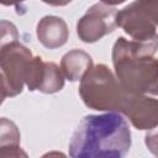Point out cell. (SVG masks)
<instances>
[{
    "label": "cell",
    "instance_id": "6da1fadb",
    "mask_svg": "<svg viewBox=\"0 0 158 158\" xmlns=\"http://www.w3.org/2000/svg\"><path fill=\"white\" fill-rule=\"evenodd\" d=\"M131 130L117 111L81 118L69 142L73 158H121L131 148Z\"/></svg>",
    "mask_w": 158,
    "mask_h": 158
},
{
    "label": "cell",
    "instance_id": "7a4b0ae2",
    "mask_svg": "<svg viewBox=\"0 0 158 158\" xmlns=\"http://www.w3.org/2000/svg\"><path fill=\"white\" fill-rule=\"evenodd\" d=\"M158 36L146 40L118 37L112 47L115 74L126 94L158 95Z\"/></svg>",
    "mask_w": 158,
    "mask_h": 158
},
{
    "label": "cell",
    "instance_id": "3957f363",
    "mask_svg": "<svg viewBox=\"0 0 158 158\" xmlns=\"http://www.w3.org/2000/svg\"><path fill=\"white\" fill-rule=\"evenodd\" d=\"M79 95L89 109L117 112H121L126 98L116 74L105 64L93 65L80 79Z\"/></svg>",
    "mask_w": 158,
    "mask_h": 158
},
{
    "label": "cell",
    "instance_id": "277c9868",
    "mask_svg": "<svg viewBox=\"0 0 158 158\" xmlns=\"http://www.w3.org/2000/svg\"><path fill=\"white\" fill-rule=\"evenodd\" d=\"M32 52L17 40L1 43L0 68L2 100L21 94L33 59Z\"/></svg>",
    "mask_w": 158,
    "mask_h": 158
},
{
    "label": "cell",
    "instance_id": "5b68a950",
    "mask_svg": "<svg viewBox=\"0 0 158 158\" xmlns=\"http://www.w3.org/2000/svg\"><path fill=\"white\" fill-rule=\"evenodd\" d=\"M116 20L132 40H151L158 36V0H136L118 11Z\"/></svg>",
    "mask_w": 158,
    "mask_h": 158
},
{
    "label": "cell",
    "instance_id": "8992f818",
    "mask_svg": "<svg viewBox=\"0 0 158 158\" xmlns=\"http://www.w3.org/2000/svg\"><path fill=\"white\" fill-rule=\"evenodd\" d=\"M117 10L104 2L90 6L77 23V33L85 43H94L111 33L117 26Z\"/></svg>",
    "mask_w": 158,
    "mask_h": 158
},
{
    "label": "cell",
    "instance_id": "52a82bcc",
    "mask_svg": "<svg viewBox=\"0 0 158 158\" xmlns=\"http://www.w3.org/2000/svg\"><path fill=\"white\" fill-rule=\"evenodd\" d=\"M121 112L141 131L158 126V99L144 94H126Z\"/></svg>",
    "mask_w": 158,
    "mask_h": 158
},
{
    "label": "cell",
    "instance_id": "ba28073f",
    "mask_svg": "<svg viewBox=\"0 0 158 158\" xmlns=\"http://www.w3.org/2000/svg\"><path fill=\"white\" fill-rule=\"evenodd\" d=\"M36 33L40 43L48 49H56L64 46L69 37L67 22L62 17L53 15L44 16L38 21Z\"/></svg>",
    "mask_w": 158,
    "mask_h": 158
},
{
    "label": "cell",
    "instance_id": "9c48e42d",
    "mask_svg": "<svg viewBox=\"0 0 158 158\" xmlns=\"http://www.w3.org/2000/svg\"><path fill=\"white\" fill-rule=\"evenodd\" d=\"M93 67V58L83 49H72L67 52L60 60V68L65 79L70 81L80 80Z\"/></svg>",
    "mask_w": 158,
    "mask_h": 158
},
{
    "label": "cell",
    "instance_id": "30bf717a",
    "mask_svg": "<svg viewBox=\"0 0 158 158\" xmlns=\"http://www.w3.org/2000/svg\"><path fill=\"white\" fill-rule=\"evenodd\" d=\"M20 137L17 126L6 117H2L0 122V157H27L20 147Z\"/></svg>",
    "mask_w": 158,
    "mask_h": 158
},
{
    "label": "cell",
    "instance_id": "8fae6325",
    "mask_svg": "<svg viewBox=\"0 0 158 158\" xmlns=\"http://www.w3.org/2000/svg\"><path fill=\"white\" fill-rule=\"evenodd\" d=\"M64 74L62 68L52 62H43L41 73L37 80L36 90L43 94H54L64 86Z\"/></svg>",
    "mask_w": 158,
    "mask_h": 158
},
{
    "label": "cell",
    "instance_id": "7c38bea8",
    "mask_svg": "<svg viewBox=\"0 0 158 158\" xmlns=\"http://www.w3.org/2000/svg\"><path fill=\"white\" fill-rule=\"evenodd\" d=\"M144 143H146L148 151L152 154H154L156 157H158V126L148 130V132L146 133V137H144Z\"/></svg>",
    "mask_w": 158,
    "mask_h": 158
},
{
    "label": "cell",
    "instance_id": "4fadbf2b",
    "mask_svg": "<svg viewBox=\"0 0 158 158\" xmlns=\"http://www.w3.org/2000/svg\"><path fill=\"white\" fill-rule=\"evenodd\" d=\"M19 35L16 27L7 21H1V43H6L9 41L17 40Z\"/></svg>",
    "mask_w": 158,
    "mask_h": 158
},
{
    "label": "cell",
    "instance_id": "5bb4252c",
    "mask_svg": "<svg viewBox=\"0 0 158 158\" xmlns=\"http://www.w3.org/2000/svg\"><path fill=\"white\" fill-rule=\"evenodd\" d=\"M41 1L51 6H65L69 2H72V0H41Z\"/></svg>",
    "mask_w": 158,
    "mask_h": 158
},
{
    "label": "cell",
    "instance_id": "9a60e30c",
    "mask_svg": "<svg viewBox=\"0 0 158 158\" xmlns=\"http://www.w3.org/2000/svg\"><path fill=\"white\" fill-rule=\"evenodd\" d=\"M26 0H0V2L4 6H16V7H19V5H21Z\"/></svg>",
    "mask_w": 158,
    "mask_h": 158
},
{
    "label": "cell",
    "instance_id": "2e32d148",
    "mask_svg": "<svg viewBox=\"0 0 158 158\" xmlns=\"http://www.w3.org/2000/svg\"><path fill=\"white\" fill-rule=\"evenodd\" d=\"M101 2L106 4V5H110V6H115V5H120L122 2H125L126 0H100Z\"/></svg>",
    "mask_w": 158,
    "mask_h": 158
}]
</instances>
